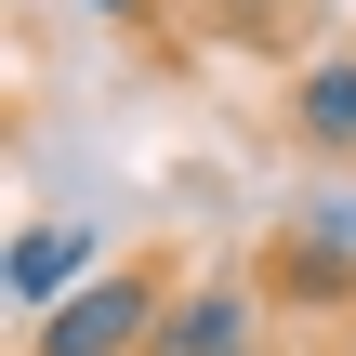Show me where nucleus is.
Here are the masks:
<instances>
[{
  "instance_id": "obj_5",
  "label": "nucleus",
  "mask_w": 356,
  "mask_h": 356,
  "mask_svg": "<svg viewBox=\"0 0 356 356\" xmlns=\"http://www.w3.org/2000/svg\"><path fill=\"white\" fill-rule=\"evenodd\" d=\"M277 291L330 304V291H356V251H343V238H317V225H291V251H277Z\"/></svg>"
},
{
  "instance_id": "obj_4",
  "label": "nucleus",
  "mask_w": 356,
  "mask_h": 356,
  "mask_svg": "<svg viewBox=\"0 0 356 356\" xmlns=\"http://www.w3.org/2000/svg\"><path fill=\"white\" fill-rule=\"evenodd\" d=\"M291 132H304L317 159H356V40H343V53H317V66L291 79Z\"/></svg>"
},
{
  "instance_id": "obj_3",
  "label": "nucleus",
  "mask_w": 356,
  "mask_h": 356,
  "mask_svg": "<svg viewBox=\"0 0 356 356\" xmlns=\"http://www.w3.org/2000/svg\"><path fill=\"white\" fill-rule=\"evenodd\" d=\"M159 356H264V317H251V291H225V277L172 291V317H159Z\"/></svg>"
},
{
  "instance_id": "obj_1",
  "label": "nucleus",
  "mask_w": 356,
  "mask_h": 356,
  "mask_svg": "<svg viewBox=\"0 0 356 356\" xmlns=\"http://www.w3.org/2000/svg\"><path fill=\"white\" fill-rule=\"evenodd\" d=\"M159 317H172V277L159 264H106L92 291H66L26 330V356H159Z\"/></svg>"
},
{
  "instance_id": "obj_2",
  "label": "nucleus",
  "mask_w": 356,
  "mask_h": 356,
  "mask_svg": "<svg viewBox=\"0 0 356 356\" xmlns=\"http://www.w3.org/2000/svg\"><path fill=\"white\" fill-rule=\"evenodd\" d=\"M0 277H13V304H26V330H40V317H53V304H66V291H92V277H106V264H92V225H26V238H13V264H0Z\"/></svg>"
},
{
  "instance_id": "obj_6",
  "label": "nucleus",
  "mask_w": 356,
  "mask_h": 356,
  "mask_svg": "<svg viewBox=\"0 0 356 356\" xmlns=\"http://www.w3.org/2000/svg\"><path fill=\"white\" fill-rule=\"evenodd\" d=\"M79 13H106V26H145V13H159V0H79Z\"/></svg>"
}]
</instances>
